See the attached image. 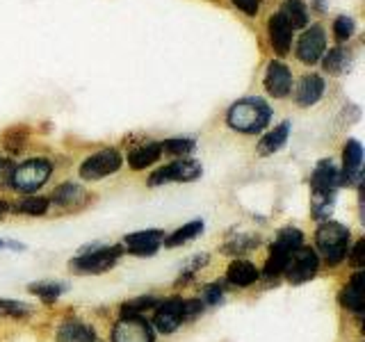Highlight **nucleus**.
<instances>
[{"mask_svg":"<svg viewBox=\"0 0 365 342\" xmlns=\"http://www.w3.org/2000/svg\"><path fill=\"white\" fill-rule=\"evenodd\" d=\"M302 239L304 237H302L299 228H283V231H279L277 239L272 242L269 258L265 262V276L267 279L283 274V269H285V265H288L290 256L302 247Z\"/></svg>","mask_w":365,"mask_h":342,"instance_id":"4","label":"nucleus"},{"mask_svg":"<svg viewBox=\"0 0 365 342\" xmlns=\"http://www.w3.org/2000/svg\"><path fill=\"white\" fill-rule=\"evenodd\" d=\"M182 322H185V317H182V299H167L163 304H158L153 324L160 333H167V336L174 333Z\"/></svg>","mask_w":365,"mask_h":342,"instance_id":"12","label":"nucleus"},{"mask_svg":"<svg viewBox=\"0 0 365 342\" xmlns=\"http://www.w3.org/2000/svg\"><path fill=\"white\" fill-rule=\"evenodd\" d=\"M226 279L231 285H235V288H249L251 283L258 281V269L254 262H249V260H233L231 265H228Z\"/></svg>","mask_w":365,"mask_h":342,"instance_id":"19","label":"nucleus"},{"mask_svg":"<svg viewBox=\"0 0 365 342\" xmlns=\"http://www.w3.org/2000/svg\"><path fill=\"white\" fill-rule=\"evenodd\" d=\"M201 301L197 299H187V301H182V317H185V322L187 319H194L199 313H201Z\"/></svg>","mask_w":365,"mask_h":342,"instance_id":"36","label":"nucleus"},{"mask_svg":"<svg viewBox=\"0 0 365 342\" xmlns=\"http://www.w3.org/2000/svg\"><path fill=\"white\" fill-rule=\"evenodd\" d=\"M349 53L345 51V48H331L329 53H327V57H324V68L329 73H334V76H338V73H345L347 68H349Z\"/></svg>","mask_w":365,"mask_h":342,"instance_id":"27","label":"nucleus"},{"mask_svg":"<svg viewBox=\"0 0 365 342\" xmlns=\"http://www.w3.org/2000/svg\"><path fill=\"white\" fill-rule=\"evenodd\" d=\"M199 176H201V165L197 160L182 157L153 171L151 178H148V185L158 187V185H165V182H190V180H197Z\"/></svg>","mask_w":365,"mask_h":342,"instance_id":"8","label":"nucleus"},{"mask_svg":"<svg viewBox=\"0 0 365 342\" xmlns=\"http://www.w3.org/2000/svg\"><path fill=\"white\" fill-rule=\"evenodd\" d=\"M123 157L114 148H103V151L89 155L83 165H80V178L85 180H103L110 174H117L121 169Z\"/></svg>","mask_w":365,"mask_h":342,"instance_id":"7","label":"nucleus"},{"mask_svg":"<svg viewBox=\"0 0 365 342\" xmlns=\"http://www.w3.org/2000/svg\"><path fill=\"white\" fill-rule=\"evenodd\" d=\"M317 269H319V258H317L315 251L308 249V247H299L290 256L288 265H285L283 271H285V276H288L290 283L299 285V283L311 281L317 274Z\"/></svg>","mask_w":365,"mask_h":342,"instance_id":"9","label":"nucleus"},{"mask_svg":"<svg viewBox=\"0 0 365 342\" xmlns=\"http://www.w3.org/2000/svg\"><path fill=\"white\" fill-rule=\"evenodd\" d=\"M48 205L51 201L46 197H26L14 203V212L28 214V217H41L48 212Z\"/></svg>","mask_w":365,"mask_h":342,"instance_id":"26","label":"nucleus"},{"mask_svg":"<svg viewBox=\"0 0 365 342\" xmlns=\"http://www.w3.org/2000/svg\"><path fill=\"white\" fill-rule=\"evenodd\" d=\"M338 187L340 171L331 160H319L311 174V212L315 219L329 222V214L334 212Z\"/></svg>","mask_w":365,"mask_h":342,"instance_id":"1","label":"nucleus"},{"mask_svg":"<svg viewBox=\"0 0 365 342\" xmlns=\"http://www.w3.org/2000/svg\"><path fill=\"white\" fill-rule=\"evenodd\" d=\"M32 313V308L28 304L11 301V299H0V317H28Z\"/></svg>","mask_w":365,"mask_h":342,"instance_id":"30","label":"nucleus"},{"mask_svg":"<svg viewBox=\"0 0 365 342\" xmlns=\"http://www.w3.org/2000/svg\"><path fill=\"white\" fill-rule=\"evenodd\" d=\"M363 254H365V242H363V239H359V242L354 244L351 256H349V262H351V265L356 267L359 271H361V267H363Z\"/></svg>","mask_w":365,"mask_h":342,"instance_id":"37","label":"nucleus"},{"mask_svg":"<svg viewBox=\"0 0 365 342\" xmlns=\"http://www.w3.org/2000/svg\"><path fill=\"white\" fill-rule=\"evenodd\" d=\"M163 153H171V155H187L194 151V140H167L160 144Z\"/></svg>","mask_w":365,"mask_h":342,"instance_id":"31","label":"nucleus"},{"mask_svg":"<svg viewBox=\"0 0 365 342\" xmlns=\"http://www.w3.org/2000/svg\"><path fill=\"white\" fill-rule=\"evenodd\" d=\"M7 210H9V205L5 201H0V219H3V217L7 214Z\"/></svg>","mask_w":365,"mask_h":342,"instance_id":"40","label":"nucleus"},{"mask_svg":"<svg viewBox=\"0 0 365 342\" xmlns=\"http://www.w3.org/2000/svg\"><path fill=\"white\" fill-rule=\"evenodd\" d=\"M269 119H272V108L267 105V100H262L258 96L235 100L226 114V123L231 125L233 130L245 133V135L260 133L269 123Z\"/></svg>","mask_w":365,"mask_h":342,"instance_id":"2","label":"nucleus"},{"mask_svg":"<svg viewBox=\"0 0 365 342\" xmlns=\"http://www.w3.org/2000/svg\"><path fill=\"white\" fill-rule=\"evenodd\" d=\"M121 254V247H98L94 251H83L68 262V267L76 274H103L114 267Z\"/></svg>","mask_w":365,"mask_h":342,"instance_id":"6","label":"nucleus"},{"mask_svg":"<svg viewBox=\"0 0 365 342\" xmlns=\"http://www.w3.org/2000/svg\"><path fill=\"white\" fill-rule=\"evenodd\" d=\"M87 201V192L76 185V182H64L53 192V203L62 205V208H78Z\"/></svg>","mask_w":365,"mask_h":342,"instance_id":"23","label":"nucleus"},{"mask_svg":"<svg viewBox=\"0 0 365 342\" xmlns=\"http://www.w3.org/2000/svg\"><path fill=\"white\" fill-rule=\"evenodd\" d=\"M267 30H269V41L274 46V51L279 55L288 53L292 43V28L285 23V19L281 14H274L267 23Z\"/></svg>","mask_w":365,"mask_h":342,"instance_id":"17","label":"nucleus"},{"mask_svg":"<svg viewBox=\"0 0 365 342\" xmlns=\"http://www.w3.org/2000/svg\"><path fill=\"white\" fill-rule=\"evenodd\" d=\"M327 51V34L322 26H311L297 43V57L304 64H315Z\"/></svg>","mask_w":365,"mask_h":342,"instance_id":"11","label":"nucleus"},{"mask_svg":"<svg viewBox=\"0 0 365 342\" xmlns=\"http://www.w3.org/2000/svg\"><path fill=\"white\" fill-rule=\"evenodd\" d=\"M160 301L155 296H140V299H133V301H125L121 308V317H130V315H140L142 311H148V308L158 306Z\"/></svg>","mask_w":365,"mask_h":342,"instance_id":"28","label":"nucleus"},{"mask_svg":"<svg viewBox=\"0 0 365 342\" xmlns=\"http://www.w3.org/2000/svg\"><path fill=\"white\" fill-rule=\"evenodd\" d=\"M53 174V165L51 160L46 157H30L23 165L16 167L14 178H11V187H16L19 192H37L39 187H43L48 182Z\"/></svg>","mask_w":365,"mask_h":342,"instance_id":"5","label":"nucleus"},{"mask_svg":"<svg viewBox=\"0 0 365 342\" xmlns=\"http://www.w3.org/2000/svg\"><path fill=\"white\" fill-rule=\"evenodd\" d=\"M254 247H258V237H240L226 247V254L228 251H231V254H247V251H251Z\"/></svg>","mask_w":365,"mask_h":342,"instance_id":"34","label":"nucleus"},{"mask_svg":"<svg viewBox=\"0 0 365 342\" xmlns=\"http://www.w3.org/2000/svg\"><path fill=\"white\" fill-rule=\"evenodd\" d=\"M30 292L41 296L43 301H55L57 296L64 292V285H60V283H32Z\"/></svg>","mask_w":365,"mask_h":342,"instance_id":"29","label":"nucleus"},{"mask_svg":"<svg viewBox=\"0 0 365 342\" xmlns=\"http://www.w3.org/2000/svg\"><path fill=\"white\" fill-rule=\"evenodd\" d=\"M0 247H5V242H0Z\"/></svg>","mask_w":365,"mask_h":342,"instance_id":"41","label":"nucleus"},{"mask_svg":"<svg viewBox=\"0 0 365 342\" xmlns=\"http://www.w3.org/2000/svg\"><path fill=\"white\" fill-rule=\"evenodd\" d=\"M290 137V121H283L281 125H277L272 133H267L262 140L258 142V153L260 155H272L281 151V148L285 146V142H288Z\"/></svg>","mask_w":365,"mask_h":342,"instance_id":"22","label":"nucleus"},{"mask_svg":"<svg viewBox=\"0 0 365 342\" xmlns=\"http://www.w3.org/2000/svg\"><path fill=\"white\" fill-rule=\"evenodd\" d=\"M315 244L329 265H338L349 254V228L338 222H322L315 231Z\"/></svg>","mask_w":365,"mask_h":342,"instance_id":"3","label":"nucleus"},{"mask_svg":"<svg viewBox=\"0 0 365 342\" xmlns=\"http://www.w3.org/2000/svg\"><path fill=\"white\" fill-rule=\"evenodd\" d=\"M322 94H324V80L315 73H308L299 80V85H297L294 98L302 108H311L322 98Z\"/></svg>","mask_w":365,"mask_h":342,"instance_id":"16","label":"nucleus"},{"mask_svg":"<svg viewBox=\"0 0 365 342\" xmlns=\"http://www.w3.org/2000/svg\"><path fill=\"white\" fill-rule=\"evenodd\" d=\"M342 162H345V174H342L340 182H345V185H359L361 169H363V146L356 140H349L345 144Z\"/></svg>","mask_w":365,"mask_h":342,"instance_id":"15","label":"nucleus"},{"mask_svg":"<svg viewBox=\"0 0 365 342\" xmlns=\"http://www.w3.org/2000/svg\"><path fill=\"white\" fill-rule=\"evenodd\" d=\"M112 342H155L153 328L140 315L121 317L112 331Z\"/></svg>","mask_w":365,"mask_h":342,"instance_id":"10","label":"nucleus"},{"mask_svg":"<svg viewBox=\"0 0 365 342\" xmlns=\"http://www.w3.org/2000/svg\"><path fill=\"white\" fill-rule=\"evenodd\" d=\"M222 296H224V288H222V285H217V283L208 285L205 292H203V299H205V304H208V306H217V304L222 301Z\"/></svg>","mask_w":365,"mask_h":342,"instance_id":"35","label":"nucleus"},{"mask_svg":"<svg viewBox=\"0 0 365 342\" xmlns=\"http://www.w3.org/2000/svg\"><path fill=\"white\" fill-rule=\"evenodd\" d=\"M265 89L274 98H285L292 89V73L283 62H269L265 73Z\"/></svg>","mask_w":365,"mask_h":342,"instance_id":"14","label":"nucleus"},{"mask_svg":"<svg viewBox=\"0 0 365 342\" xmlns=\"http://www.w3.org/2000/svg\"><path fill=\"white\" fill-rule=\"evenodd\" d=\"M201 231H203V222L194 219V222H190L185 226H180L178 231H174L169 237H165L163 244H167V247H180V244H185V242H190V239L197 237Z\"/></svg>","mask_w":365,"mask_h":342,"instance_id":"25","label":"nucleus"},{"mask_svg":"<svg viewBox=\"0 0 365 342\" xmlns=\"http://www.w3.org/2000/svg\"><path fill=\"white\" fill-rule=\"evenodd\" d=\"M160 155H163V148H160L158 142H144L140 146H135L128 153V165L130 169L140 171V169H146L148 165H153L155 160H160Z\"/></svg>","mask_w":365,"mask_h":342,"instance_id":"20","label":"nucleus"},{"mask_svg":"<svg viewBox=\"0 0 365 342\" xmlns=\"http://www.w3.org/2000/svg\"><path fill=\"white\" fill-rule=\"evenodd\" d=\"M57 342H96V331L80 319H68L57 331Z\"/></svg>","mask_w":365,"mask_h":342,"instance_id":"18","label":"nucleus"},{"mask_svg":"<svg viewBox=\"0 0 365 342\" xmlns=\"http://www.w3.org/2000/svg\"><path fill=\"white\" fill-rule=\"evenodd\" d=\"M279 14L285 19V23H288L292 30H299V28L308 26V9L302 0H283Z\"/></svg>","mask_w":365,"mask_h":342,"instance_id":"24","label":"nucleus"},{"mask_svg":"<svg viewBox=\"0 0 365 342\" xmlns=\"http://www.w3.org/2000/svg\"><path fill=\"white\" fill-rule=\"evenodd\" d=\"M334 34L338 41H347L354 34V21L349 16H338L334 21Z\"/></svg>","mask_w":365,"mask_h":342,"instance_id":"32","label":"nucleus"},{"mask_svg":"<svg viewBox=\"0 0 365 342\" xmlns=\"http://www.w3.org/2000/svg\"><path fill=\"white\" fill-rule=\"evenodd\" d=\"M16 165L7 157H0V187H11V178H14Z\"/></svg>","mask_w":365,"mask_h":342,"instance_id":"33","label":"nucleus"},{"mask_svg":"<svg viewBox=\"0 0 365 342\" xmlns=\"http://www.w3.org/2000/svg\"><path fill=\"white\" fill-rule=\"evenodd\" d=\"M233 3H235L237 9H242L245 14H249V16H256L258 14V7H260L258 0H233Z\"/></svg>","mask_w":365,"mask_h":342,"instance_id":"38","label":"nucleus"},{"mask_svg":"<svg viewBox=\"0 0 365 342\" xmlns=\"http://www.w3.org/2000/svg\"><path fill=\"white\" fill-rule=\"evenodd\" d=\"M340 304L349 308L354 313L363 311V271H356L345 285V290L340 292Z\"/></svg>","mask_w":365,"mask_h":342,"instance_id":"21","label":"nucleus"},{"mask_svg":"<svg viewBox=\"0 0 365 342\" xmlns=\"http://www.w3.org/2000/svg\"><path fill=\"white\" fill-rule=\"evenodd\" d=\"M163 242H165V233L151 228V231L130 233L125 237V249H128V254L133 256H153Z\"/></svg>","mask_w":365,"mask_h":342,"instance_id":"13","label":"nucleus"},{"mask_svg":"<svg viewBox=\"0 0 365 342\" xmlns=\"http://www.w3.org/2000/svg\"><path fill=\"white\" fill-rule=\"evenodd\" d=\"M203 262H208V256H197V258H192L187 265H185V269H182V274H180V279H187V276H192L194 271H197Z\"/></svg>","mask_w":365,"mask_h":342,"instance_id":"39","label":"nucleus"}]
</instances>
